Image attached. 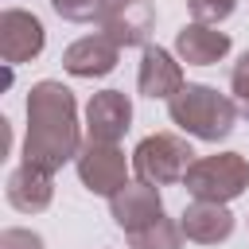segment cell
<instances>
[{
	"label": "cell",
	"mask_w": 249,
	"mask_h": 249,
	"mask_svg": "<svg viewBox=\"0 0 249 249\" xmlns=\"http://www.w3.org/2000/svg\"><path fill=\"white\" fill-rule=\"evenodd\" d=\"M51 8H54L62 19H70V23H93V19L101 23L109 0H51Z\"/></svg>",
	"instance_id": "16"
},
{
	"label": "cell",
	"mask_w": 249,
	"mask_h": 249,
	"mask_svg": "<svg viewBox=\"0 0 249 249\" xmlns=\"http://www.w3.org/2000/svg\"><path fill=\"white\" fill-rule=\"evenodd\" d=\"M179 230L187 241L195 245H218L233 233V214L222 206V202H191L183 214H179Z\"/></svg>",
	"instance_id": "14"
},
{
	"label": "cell",
	"mask_w": 249,
	"mask_h": 249,
	"mask_svg": "<svg viewBox=\"0 0 249 249\" xmlns=\"http://www.w3.org/2000/svg\"><path fill=\"white\" fill-rule=\"evenodd\" d=\"M230 89H233V105H237V113L249 117V51L233 62V70H230Z\"/></svg>",
	"instance_id": "18"
},
{
	"label": "cell",
	"mask_w": 249,
	"mask_h": 249,
	"mask_svg": "<svg viewBox=\"0 0 249 249\" xmlns=\"http://www.w3.org/2000/svg\"><path fill=\"white\" fill-rule=\"evenodd\" d=\"M43 47H47V31H43L39 16H31L23 8L0 12V58L8 66H19V62L39 58Z\"/></svg>",
	"instance_id": "6"
},
{
	"label": "cell",
	"mask_w": 249,
	"mask_h": 249,
	"mask_svg": "<svg viewBox=\"0 0 249 249\" xmlns=\"http://www.w3.org/2000/svg\"><path fill=\"white\" fill-rule=\"evenodd\" d=\"M187 8H191V16H195V23H210V27H218L222 19L233 16L237 0H187Z\"/></svg>",
	"instance_id": "17"
},
{
	"label": "cell",
	"mask_w": 249,
	"mask_h": 249,
	"mask_svg": "<svg viewBox=\"0 0 249 249\" xmlns=\"http://www.w3.org/2000/svg\"><path fill=\"white\" fill-rule=\"evenodd\" d=\"M117 54H121V47L109 35H101V31L82 35L62 51V70L74 78H105L117 70Z\"/></svg>",
	"instance_id": "10"
},
{
	"label": "cell",
	"mask_w": 249,
	"mask_h": 249,
	"mask_svg": "<svg viewBox=\"0 0 249 249\" xmlns=\"http://www.w3.org/2000/svg\"><path fill=\"white\" fill-rule=\"evenodd\" d=\"M187 195L198 202H233L237 195H245L249 187V160L241 152H214V156H198L183 179Z\"/></svg>",
	"instance_id": "3"
},
{
	"label": "cell",
	"mask_w": 249,
	"mask_h": 249,
	"mask_svg": "<svg viewBox=\"0 0 249 249\" xmlns=\"http://www.w3.org/2000/svg\"><path fill=\"white\" fill-rule=\"evenodd\" d=\"M124 237H128V249H183V230L167 214L156 218L152 226L136 230V233H124Z\"/></svg>",
	"instance_id": "15"
},
{
	"label": "cell",
	"mask_w": 249,
	"mask_h": 249,
	"mask_svg": "<svg viewBox=\"0 0 249 249\" xmlns=\"http://www.w3.org/2000/svg\"><path fill=\"white\" fill-rule=\"evenodd\" d=\"M0 249H47L43 237L35 230H23V226H8L0 233Z\"/></svg>",
	"instance_id": "19"
},
{
	"label": "cell",
	"mask_w": 249,
	"mask_h": 249,
	"mask_svg": "<svg viewBox=\"0 0 249 249\" xmlns=\"http://www.w3.org/2000/svg\"><path fill=\"white\" fill-rule=\"evenodd\" d=\"M156 23L152 0H109L101 16V35H109L117 47H148Z\"/></svg>",
	"instance_id": "8"
},
{
	"label": "cell",
	"mask_w": 249,
	"mask_h": 249,
	"mask_svg": "<svg viewBox=\"0 0 249 249\" xmlns=\"http://www.w3.org/2000/svg\"><path fill=\"white\" fill-rule=\"evenodd\" d=\"M74 167H78V179H82V187L89 195L113 198L121 187H128V160H124V152L117 144H93V140H86L82 152H78V160H74Z\"/></svg>",
	"instance_id": "5"
},
{
	"label": "cell",
	"mask_w": 249,
	"mask_h": 249,
	"mask_svg": "<svg viewBox=\"0 0 249 249\" xmlns=\"http://www.w3.org/2000/svg\"><path fill=\"white\" fill-rule=\"evenodd\" d=\"M109 214H113V222L124 233H136V230L152 226L156 218H163L160 187H152V183H128V187H121L109 198Z\"/></svg>",
	"instance_id": "9"
},
{
	"label": "cell",
	"mask_w": 249,
	"mask_h": 249,
	"mask_svg": "<svg viewBox=\"0 0 249 249\" xmlns=\"http://www.w3.org/2000/svg\"><path fill=\"white\" fill-rule=\"evenodd\" d=\"M132 124V101L121 89H101L86 105V140L93 144H117Z\"/></svg>",
	"instance_id": "7"
},
{
	"label": "cell",
	"mask_w": 249,
	"mask_h": 249,
	"mask_svg": "<svg viewBox=\"0 0 249 249\" xmlns=\"http://www.w3.org/2000/svg\"><path fill=\"white\" fill-rule=\"evenodd\" d=\"M82 152V128H78V101L74 93L43 78L27 93V136H23V163H35L43 171H58L62 163L78 160Z\"/></svg>",
	"instance_id": "1"
},
{
	"label": "cell",
	"mask_w": 249,
	"mask_h": 249,
	"mask_svg": "<svg viewBox=\"0 0 249 249\" xmlns=\"http://www.w3.org/2000/svg\"><path fill=\"white\" fill-rule=\"evenodd\" d=\"M195 163V152L183 136L175 132H152L136 144L132 152V171L140 183H152V187H167V183H183L187 171Z\"/></svg>",
	"instance_id": "4"
},
{
	"label": "cell",
	"mask_w": 249,
	"mask_h": 249,
	"mask_svg": "<svg viewBox=\"0 0 249 249\" xmlns=\"http://www.w3.org/2000/svg\"><path fill=\"white\" fill-rule=\"evenodd\" d=\"M167 117L187 132V136H198V140H226L233 132V121H237V105L233 97L218 93L214 86H202V82H187L171 101H167Z\"/></svg>",
	"instance_id": "2"
},
{
	"label": "cell",
	"mask_w": 249,
	"mask_h": 249,
	"mask_svg": "<svg viewBox=\"0 0 249 249\" xmlns=\"http://www.w3.org/2000/svg\"><path fill=\"white\" fill-rule=\"evenodd\" d=\"M136 86L144 97H175L187 82H183V66L175 62V54L167 47H144L140 54V70H136Z\"/></svg>",
	"instance_id": "11"
},
{
	"label": "cell",
	"mask_w": 249,
	"mask_h": 249,
	"mask_svg": "<svg viewBox=\"0 0 249 249\" xmlns=\"http://www.w3.org/2000/svg\"><path fill=\"white\" fill-rule=\"evenodd\" d=\"M4 198H8L19 214H39V210H47L51 198H54V171H43V167H35V163H19V167L8 175Z\"/></svg>",
	"instance_id": "12"
},
{
	"label": "cell",
	"mask_w": 249,
	"mask_h": 249,
	"mask_svg": "<svg viewBox=\"0 0 249 249\" xmlns=\"http://www.w3.org/2000/svg\"><path fill=\"white\" fill-rule=\"evenodd\" d=\"M175 54L187 66H214L230 54V35L210 23H183L175 35Z\"/></svg>",
	"instance_id": "13"
}]
</instances>
